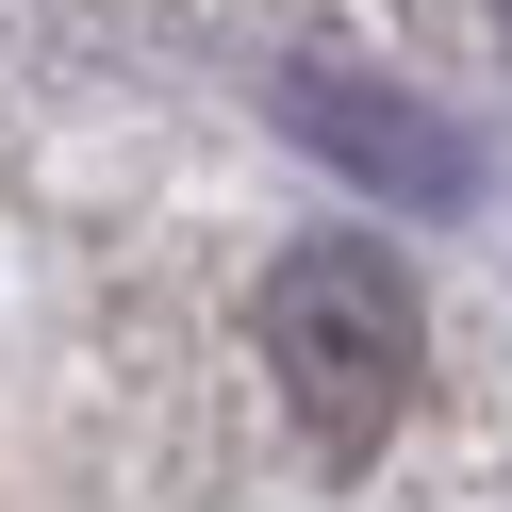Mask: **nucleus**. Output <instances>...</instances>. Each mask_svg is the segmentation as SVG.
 I'll return each instance as SVG.
<instances>
[{
  "mask_svg": "<svg viewBox=\"0 0 512 512\" xmlns=\"http://www.w3.org/2000/svg\"><path fill=\"white\" fill-rule=\"evenodd\" d=\"M248 347H265L281 413L347 463L413 446V397H430V314H413V265H380L364 232H281L265 281H248Z\"/></svg>",
  "mask_w": 512,
  "mask_h": 512,
  "instance_id": "f257e3e1",
  "label": "nucleus"
}]
</instances>
